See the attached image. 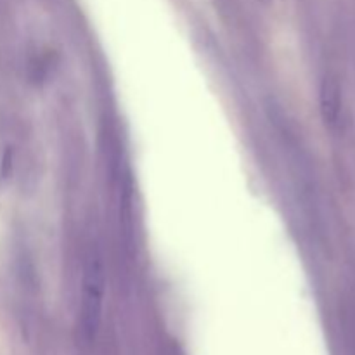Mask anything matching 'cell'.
<instances>
[{
  "label": "cell",
  "instance_id": "obj_1",
  "mask_svg": "<svg viewBox=\"0 0 355 355\" xmlns=\"http://www.w3.org/2000/svg\"><path fill=\"white\" fill-rule=\"evenodd\" d=\"M106 281H104V269L97 250H90L83 262L82 277V298H80L78 328L83 342L92 343L99 333L101 321H103V304Z\"/></svg>",
  "mask_w": 355,
  "mask_h": 355
},
{
  "label": "cell",
  "instance_id": "obj_2",
  "mask_svg": "<svg viewBox=\"0 0 355 355\" xmlns=\"http://www.w3.org/2000/svg\"><path fill=\"white\" fill-rule=\"evenodd\" d=\"M321 103H322V113L328 123H335L336 116H338V106H340V97L338 89L333 82L326 80L324 87H322L321 94Z\"/></svg>",
  "mask_w": 355,
  "mask_h": 355
}]
</instances>
